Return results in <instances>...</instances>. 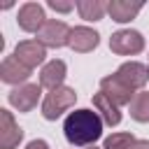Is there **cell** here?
Masks as SVG:
<instances>
[{
    "instance_id": "cell-3",
    "label": "cell",
    "mask_w": 149,
    "mask_h": 149,
    "mask_svg": "<svg viewBox=\"0 0 149 149\" xmlns=\"http://www.w3.org/2000/svg\"><path fill=\"white\" fill-rule=\"evenodd\" d=\"M100 91L116 105H130V100L135 98V91L114 72L109 77H102L100 79Z\"/></svg>"
},
{
    "instance_id": "cell-20",
    "label": "cell",
    "mask_w": 149,
    "mask_h": 149,
    "mask_svg": "<svg viewBox=\"0 0 149 149\" xmlns=\"http://www.w3.org/2000/svg\"><path fill=\"white\" fill-rule=\"evenodd\" d=\"M26 149H49V144H47L44 140H33V142H28Z\"/></svg>"
},
{
    "instance_id": "cell-22",
    "label": "cell",
    "mask_w": 149,
    "mask_h": 149,
    "mask_svg": "<svg viewBox=\"0 0 149 149\" xmlns=\"http://www.w3.org/2000/svg\"><path fill=\"white\" fill-rule=\"evenodd\" d=\"M88 149H98V147H88Z\"/></svg>"
},
{
    "instance_id": "cell-9",
    "label": "cell",
    "mask_w": 149,
    "mask_h": 149,
    "mask_svg": "<svg viewBox=\"0 0 149 149\" xmlns=\"http://www.w3.org/2000/svg\"><path fill=\"white\" fill-rule=\"evenodd\" d=\"M23 137V130L16 126L14 116L7 109H0V149H14Z\"/></svg>"
},
{
    "instance_id": "cell-10",
    "label": "cell",
    "mask_w": 149,
    "mask_h": 149,
    "mask_svg": "<svg viewBox=\"0 0 149 149\" xmlns=\"http://www.w3.org/2000/svg\"><path fill=\"white\" fill-rule=\"evenodd\" d=\"M116 74H119L133 91H135V88H142V86L149 81V68L142 65V63H135V61L123 63V65L116 70Z\"/></svg>"
},
{
    "instance_id": "cell-19",
    "label": "cell",
    "mask_w": 149,
    "mask_h": 149,
    "mask_svg": "<svg viewBox=\"0 0 149 149\" xmlns=\"http://www.w3.org/2000/svg\"><path fill=\"white\" fill-rule=\"evenodd\" d=\"M49 7L56 9V12H70L72 9V2H58V0H49Z\"/></svg>"
},
{
    "instance_id": "cell-1",
    "label": "cell",
    "mask_w": 149,
    "mask_h": 149,
    "mask_svg": "<svg viewBox=\"0 0 149 149\" xmlns=\"http://www.w3.org/2000/svg\"><path fill=\"white\" fill-rule=\"evenodd\" d=\"M63 130H65V137L70 144L84 147V144L95 142L102 135V119L93 109H74L68 114Z\"/></svg>"
},
{
    "instance_id": "cell-16",
    "label": "cell",
    "mask_w": 149,
    "mask_h": 149,
    "mask_svg": "<svg viewBox=\"0 0 149 149\" xmlns=\"http://www.w3.org/2000/svg\"><path fill=\"white\" fill-rule=\"evenodd\" d=\"M130 116L135 121H142V123L149 121V91L135 93V98L130 100Z\"/></svg>"
},
{
    "instance_id": "cell-2",
    "label": "cell",
    "mask_w": 149,
    "mask_h": 149,
    "mask_svg": "<svg viewBox=\"0 0 149 149\" xmlns=\"http://www.w3.org/2000/svg\"><path fill=\"white\" fill-rule=\"evenodd\" d=\"M74 100H77L74 88L58 86V88H54L51 93H47V98H44V102H42V116L49 119V121H54V119H58L63 112H68V109L74 105Z\"/></svg>"
},
{
    "instance_id": "cell-12",
    "label": "cell",
    "mask_w": 149,
    "mask_h": 149,
    "mask_svg": "<svg viewBox=\"0 0 149 149\" xmlns=\"http://www.w3.org/2000/svg\"><path fill=\"white\" fill-rule=\"evenodd\" d=\"M0 77H2V81H7V84H21V81H26V79L30 77V68L21 65L14 56H9V58H5L2 65H0Z\"/></svg>"
},
{
    "instance_id": "cell-15",
    "label": "cell",
    "mask_w": 149,
    "mask_h": 149,
    "mask_svg": "<svg viewBox=\"0 0 149 149\" xmlns=\"http://www.w3.org/2000/svg\"><path fill=\"white\" fill-rule=\"evenodd\" d=\"M142 9V2H128V0H112L107 5V12L114 21L119 23H126L130 19H135V14Z\"/></svg>"
},
{
    "instance_id": "cell-4",
    "label": "cell",
    "mask_w": 149,
    "mask_h": 149,
    "mask_svg": "<svg viewBox=\"0 0 149 149\" xmlns=\"http://www.w3.org/2000/svg\"><path fill=\"white\" fill-rule=\"evenodd\" d=\"M109 49L114 54H121V56L140 54L144 49V37L137 30H119L109 37Z\"/></svg>"
},
{
    "instance_id": "cell-11",
    "label": "cell",
    "mask_w": 149,
    "mask_h": 149,
    "mask_svg": "<svg viewBox=\"0 0 149 149\" xmlns=\"http://www.w3.org/2000/svg\"><path fill=\"white\" fill-rule=\"evenodd\" d=\"M68 44H70L74 51H79V54L93 51V49L98 47V33L91 30V28H86V26H77V28L70 30V40H68Z\"/></svg>"
},
{
    "instance_id": "cell-17",
    "label": "cell",
    "mask_w": 149,
    "mask_h": 149,
    "mask_svg": "<svg viewBox=\"0 0 149 149\" xmlns=\"http://www.w3.org/2000/svg\"><path fill=\"white\" fill-rule=\"evenodd\" d=\"M77 9H79L81 19H86V21H98V19H102L107 5L100 2V0H79V2H77Z\"/></svg>"
},
{
    "instance_id": "cell-8",
    "label": "cell",
    "mask_w": 149,
    "mask_h": 149,
    "mask_svg": "<svg viewBox=\"0 0 149 149\" xmlns=\"http://www.w3.org/2000/svg\"><path fill=\"white\" fill-rule=\"evenodd\" d=\"M40 93H42V86H40V84H23V86H16V88L9 93V102H12L19 112H30V109L37 105Z\"/></svg>"
},
{
    "instance_id": "cell-14",
    "label": "cell",
    "mask_w": 149,
    "mask_h": 149,
    "mask_svg": "<svg viewBox=\"0 0 149 149\" xmlns=\"http://www.w3.org/2000/svg\"><path fill=\"white\" fill-rule=\"evenodd\" d=\"M65 79V63L63 61H51L42 68L40 72V86H47V88H58L61 81Z\"/></svg>"
},
{
    "instance_id": "cell-6",
    "label": "cell",
    "mask_w": 149,
    "mask_h": 149,
    "mask_svg": "<svg viewBox=\"0 0 149 149\" xmlns=\"http://www.w3.org/2000/svg\"><path fill=\"white\" fill-rule=\"evenodd\" d=\"M44 56H47L44 44H42V42H37V40L19 42V44H16V49H14V58H16L21 65L30 68V70H33L35 65H40V63L44 61Z\"/></svg>"
},
{
    "instance_id": "cell-7",
    "label": "cell",
    "mask_w": 149,
    "mask_h": 149,
    "mask_svg": "<svg viewBox=\"0 0 149 149\" xmlns=\"http://www.w3.org/2000/svg\"><path fill=\"white\" fill-rule=\"evenodd\" d=\"M16 21H19V26H21L23 30H28V33H40L42 26L47 23V16H44L42 5H37V2H26V5L19 9Z\"/></svg>"
},
{
    "instance_id": "cell-5",
    "label": "cell",
    "mask_w": 149,
    "mask_h": 149,
    "mask_svg": "<svg viewBox=\"0 0 149 149\" xmlns=\"http://www.w3.org/2000/svg\"><path fill=\"white\" fill-rule=\"evenodd\" d=\"M70 30H72V28H68L63 21L49 19V21L42 26V30L37 33V42H42L44 47H54V49H58V47L68 44V40H70Z\"/></svg>"
},
{
    "instance_id": "cell-21",
    "label": "cell",
    "mask_w": 149,
    "mask_h": 149,
    "mask_svg": "<svg viewBox=\"0 0 149 149\" xmlns=\"http://www.w3.org/2000/svg\"><path fill=\"white\" fill-rule=\"evenodd\" d=\"M130 149H149V140H135V144Z\"/></svg>"
},
{
    "instance_id": "cell-18",
    "label": "cell",
    "mask_w": 149,
    "mask_h": 149,
    "mask_svg": "<svg viewBox=\"0 0 149 149\" xmlns=\"http://www.w3.org/2000/svg\"><path fill=\"white\" fill-rule=\"evenodd\" d=\"M133 144H135V137L130 133H112L105 140V147L102 149H130Z\"/></svg>"
},
{
    "instance_id": "cell-13",
    "label": "cell",
    "mask_w": 149,
    "mask_h": 149,
    "mask_svg": "<svg viewBox=\"0 0 149 149\" xmlns=\"http://www.w3.org/2000/svg\"><path fill=\"white\" fill-rule=\"evenodd\" d=\"M93 107L100 112V119H102L107 126H119V121H121L119 105H116V102H112V100H109L102 91L93 95Z\"/></svg>"
}]
</instances>
